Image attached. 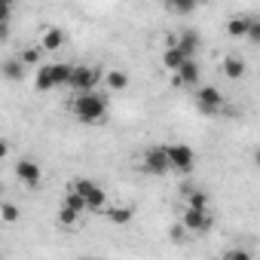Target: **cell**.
<instances>
[{
  "instance_id": "1",
  "label": "cell",
  "mask_w": 260,
  "mask_h": 260,
  "mask_svg": "<svg viewBox=\"0 0 260 260\" xmlns=\"http://www.w3.org/2000/svg\"><path fill=\"white\" fill-rule=\"evenodd\" d=\"M71 113H74V119L83 122V125H101V122L107 119V98H104L101 92H95V89L77 92L74 101H71Z\"/></svg>"
},
{
  "instance_id": "2",
  "label": "cell",
  "mask_w": 260,
  "mask_h": 260,
  "mask_svg": "<svg viewBox=\"0 0 260 260\" xmlns=\"http://www.w3.org/2000/svg\"><path fill=\"white\" fill-rule=\"evenodd\" d=\"M68 190H74V193L86 202L89 211H101V208H107V193H104V187L95 184V181H89V178H77V181H71Z\"/></svg>"
},
{
  "instance_id": "3",
  "label": "cell",
  "mask_w": 260,
  "mask_h": 260,
  "mask_svg": "<svg viewBox=\"0 0 260 260\" xmlns=\"http://www.w3.org/2000/svg\"><path fill=\"white\" fill-rule=\"evenodd\" d=\"M166 159H169V172L178 175H190L196 169V150L190 144H166Z\"/></svg>"
},
{
  "instance_id": "4",
  "label": "cell",
  "mask_w": 260,
  "mask_h": 260,
  "mask_svg": "<svg viewBox=\"0 0 260 260\" xmlns=\"http://www.w3.org/2000/svg\"><path fill=\"white\" fill-rule=\"evenodd\" d=\"M181 223H184L187 233L205 236V233L214 230V211H211V205H208V208H190V205H187L184 214H181Z\"/></svg>"
},
{
  "instance_id": "5",
  "label": "cell",
  "mask_w": 260,
  "mask_h": 260,
  "mask_svg": "<svg viewBox=\"0 0 260 260\" xmlns=\"http://www.w3.org/2000/svg\"><path fill=\"white\" fill-rule=\"evenodd\" d=\"M98 83H101V68H98V64H74V68H71L68 89H74V92H89V89H98Z\"/></svg>"
},
{
  "instance_id": "6",
  "label": "cell",
  "mask_w": 260,
  "mask_h": 260,
  "mask_svg": "<svg viewBox=\"0 0 260 260\" xmlns=\"http://www.w3.org/2000/svg\"><path fill=\"white\" fill-rule=\"evenodd\" d=\"M223 107H226V98H223L220 89H214V86H199L196 89V110L202 116H217Z\"/></svg>"
},
{
  "instance_id": "7",
  "label": "cell",
  "mask_w": 260,
  "mask_h": 260,
  "mask_svg": "<svg viewBox=\"0 0 260 260\" xmlns=\"http://www.w3.org/2000/svg\"><path fill=\"white\" fill-rule=\"evenodd\" d=\"M141 172L144 175H153V178H162L169 172V159H166V144H153L141 153Z\"/></svg>"
},
{
  "instance_id": "8",
  "label": "cell",
  "mask_w": 260,
  "mask_h": 260,
  "mask_svg": "<svg viewBox=\"0 0 260 260\" xmlns=\"http://www.w3.org/2000/svg\"><path fill=\"white\" fill-rule=\"evenodd\" d=\"M16 181H19L25 190H37V187L43 184V169H40V162L31 159V156H22V159L16 162Z\"/></svg>"
},
{
  "instance_id": "9",
  "label": "cell",
  "mask_w": 260,
  "mask_h": 260,
  "mask_svg": "<svg viewBox=\"0 0 260 260\" xmlns=\"http://www.w3.org/2000/svg\"><path fill=\"white\" fill-rule=\"evenodd\" d=\"M86 211H89V208H86V202H83L74 190H68V193H64V199H61V208H58V223L71 230V226L86 214Z\"/></svg>"
},
{
  "instance_id": "10",
  "label": "cell",
  "mask_w": 260,
  "mask_h": 260,
  "mask_svg": "<svg viewBox=\"0 0 260 260\" xmlns=\"http://www.w3.org/2000/svg\"><path fill=\"white\" fill-rule=\"evenodd\" d=\"M175 83H178V86H187V89L199 86V83H202L199 61H196V58H184V61H181V68L175 71Z\"/></svg>"
},
{
  "instance_id": "11",
  "label": "cell",
  "mask_w": 260,
  "mask_h": 260,
  "mask_svg": "<svg viewBox=\"0 0 260 260\" xmlns=\"http://www.w3.org/2000/svg\"><path fill=\"white\" fill-rule=\"evenodd\" d=\"M64 43H68V31L58 28V25H49V28L40 31V43H37V46H40L43 52H58Z\"/></svg>"
},
{
  "instance_id": "12",
  "label": "cell",
  "mask_w": 260,
  "mask_h": 260,
  "mask_svg": "<svg viewBox=\"0 0 260 260\" xmlns=\"http://www.w3.org/2000/svg\"><path fill=\"white\" fill-rule=\"evenodd\" d=\"M169 43H172L184 58H196V52H199V34H196V31H181L178 37H169Z\"/></svg>"
},
{
  "instance_id": "13",
  "label": "cell",
  "mask_w": 260,
  "mask_h": 260,
  "mask_svg": "<svg viewBox=\"0 0 260 260\" xmlns=\"http://www.w3.org/2000/svg\"><path fill=\"white\" fill-rule=\"evenodd\" d=\"M104 217H107L113 226H125V223H132L135 208H132V205H110V208L104 211Z\"/></svg>"
},
{
  "instance_id": "14",
  "label": "cell",
  "mask_w": 260,
  "mask_h": 260,
  "mask_svg": "<svg viewBox=\"0 0 260 260\" xmlns=\"http://www.w3.org/2000/svg\"><path fill=\"white\" fill-rule=\"evenodd\" d=\"M220 71H223V77H226V80H242V77H245V71H248V64H245V58H239V55H223Z\"/></svg>"
},
{
  "instance_id": "15",
  "label": "cell",
  "mask_w": 260,
  "mask_h": 260,
  "mask_svg": "<svg viewBox=\"0 0 260 260\" xmlns=\"http://www.w3.org/2000/svg\"><path fill=\"white\" fill-rule=\"evenodd\" d=\"M71 61H52L49 64V74H52V86L55 89H64L68 86V80H71Z\"/></svg>"
},
{
  "instance_id": "16",
  "label": "cell",
  "mask_w": 260,
  "mask_h": 260,
  "mask_svg": "<svg viewBox=\"0 0 260 260\" xmlns=\"http://www.w3.org/2000/svg\"><path fill=\"white\" fill-rule=\"evenodd\" d=\"M0 74H4V80H10V83H19V80L25 77V64L19 61V55H16V58H4Z\"/></svg>"
},
{
  "instance_id": "17",
  "label": "cell",
  "mask_w": 260,
  "mask_h": 260,
  "mask_svg": "<svg viewBox=\"0 0 260 260\" xmlns=\"http://www.w3.org/2000/svg\"><path fill=\"white\" fill-rule=\"evenodd\" d=\"M181 193H184V202H187L190 208H208V205H211V199H208V196H205L202 190H193V187H184Z\"/></svg>"
},
{
  "instance_id": "18",
  "label": "cell",
  "mask_w": 260,
  "mask_h": 260,
  "mask_svg": "<svg viewBox=\"0 0 260 260\" xmlns=\"http://www.w3.org/2000/svg\"><path fill=\"white\" fill-rule=\"evenodd\" d=\"M34 89L37 92H52V74H49V64H37V77H34Z\"/></svg>"
},
{
  "instance_id": "19",
  "label": "cell",
  "mask_w": 260,
  "mask_h": 260,
  "mask_svg": "<svg viewBox=\"0 0 260 260\" xmlns=\"http://www.w3.org/2000/svg\"><path fill=\"white\" fill-rule=\"evenodd\" d=\"M101 77H104V83H107L110 92H122V89L128 86V74H122V71H107V74H101Z\"/></svg>"
},
{
  "instance_id": "20",
  "label": "cell",
  "mask_w": 260,
  "mask_h": 260,
  "mask_svg": "<svg viewBox=\"0 0 260 260\" xmlns=\"http://www.w3.org/2000/svg\"><path fill=\"white\" fill-rule=\"evenodd\" d=\"M22 217V208L16 202H7V199H0V220L4 223H16Z\"/></svg>"
},
{
  "instance_id": "21",
  "label": "cell",
  "mask_w": 260,
  "mask_h": 260,
  "mask_svg": "<svg viewBox=\"0 0 260 260\" xmlns=\"http://www.w3.org/2000/svg\"><path fill=\"white\" fill-rule=\"evenodd\" d=\"M248 19H251V16H233V19L226 22V34L236 37V40H242V37H245V28H248Z\"/></svg>"
},
{
  "instance_id": "22",
  "label": "cell",
  "mask_w": 260,
  "mask_h": 260,
  "mask_svg": "<svg viewBox=\"0 0 260 260\" xmlns=\"http://www.w3.org/2000/svg\"><path fill=\"white\" fill-rule=\"evenodd\" d=\"M181 61H184V55H181V52H178V49H175V46L169 43V46H166V52H162V68L175 74V71L181 68Z\"/></svg>"
},
{
  "instance_id": "23",
  "label": "cell",
  "mask_w": 260,
  "mask_h": 260,
  "mask_svg": "<svg viewBox=\"0 0 260 260\" xmlns=\"http://www.w3.org/2000/svg\"><path fill=\"white\" fill-rule=\"evenodd\" d=\"M162 4L169 7V10H175V13H181V16H190L196 7H199V0H162Z\"/></svg>"
},
{
  "instance_id": "24",
  "label": "cell",
  "mask_w": 260,
  "mask_h": 260,
  "mask_svg": "<svg viewBox=\"0 0 260 260\" xmlns=\"http://www.w3.org/2000/svg\"><path fill=\"white\" fill-rule=\"evenodd\" d=\"M40 52H43L40 46H28V49H22V52H19V61H22L25 68H31V64H40Z\"/></svg>"
},
{
  "instance_id": "25",
  "label": "cell",
  "mask_w": 260,
  "mask_h": 260,
  "mask_svg": "<svg viewBox=\"0 0 260 260\" xmlns=\"http://www.w3.org/2000/svg\"><path fill=\"white\" fill-rule=\"evenodd\" d=\"M242 40H248L251 46H257V43H260V22H257L254 16L248 19V28H245V37H242Z\"/></svg>"
},
{
  "instance_id": "26",
  "label": "cell",
  "mask_w": 260,
  "mask_h": 260,
  "mask_svg": "<svg viewBox=\"0 0 260 260\" xmlns=\"http://www.w3.org/2000/svg\"><path fill=\"white\" fill-rule=\"evenodd\" d=\"M13 10H16V7H7V4H0V22H13Z\"/></svg>"
},
{
  "instance_id": "27",
  "label": "cell",
  "mask_w": 260,
  "mask_h": 260,
  "mask_svg": "<svg viewBox=\"0 0 260 260\" xmlns=\"http://www.w3.org/2000/svg\"><path fill=\"white\" fill-rule=\"evenodd\" d=\"M10 34H13L10 22H0V43H7V40H10Z\"/></svg>"
},
{
  "instance_id": "28",
  "label": "cell",
  "mask_w": 260,
  "mask_h": 260,
  "mask_svg": "<svg viewBox=\"0 0 260 260\" xmlns=\"http://www.w3.org/2000/svg\"><path fill=\"white\" fill-rule=\"evenodd\" d=\"M184 236H187V230H184V223H175V226H172V239H175V242H181Z\"/></svg>"
},
{
  "instance_id": "29",
  "label": "cell",
  "mask_w": 260,
  "mask_h": 260,
  "mask_svg": "<svg viewBox=\"0 0 260 260\" xmlns=\"http://www.w3.org/2000/svg\"><path fill=\"white\" fill-rule=\"evenodd\" d=\"M223 257H233V260H251V254H248V251H226Z\"/></svg>"
},
{
  "instance_id": "30",
  "label": "cell",
  "mask_w": 260,
  "mask_h": 260,
  "mask_svg": "<svg viewBox=\"0 0 260 260\" xmlns=\"http://www.w3.org/2000/svg\"><path fill=\"white\" fill-rule=\"evenodd\" d=\"M7 153H10V144H7L4 138H0V159H7Z\"/></svg>"
},
{
  "instance_id": "31",
  "label": "cell",
  "mask_w": 260,
  "mask_h": 260,
  "mask_svg": "<svg viewBox=\"0 0 260 260\" xmlns=\"http://www.w3.org/2000/svg\"><path fill=\"white\" fill-rule=\"evenodd\" d=\"M0 4H7V7H16V4H19V0H0Z\"/></svg>"
},
{
  "instance_id": "32",
  "label": "cell",
  "mask_w": 260,
  "mask_h": 260,
  "mask_svg": "<svg viewBox=\"0 0 260 260\" xmlns=\"http://www.w3.org/2000/svg\"><path fill=\"white\" fill-rule=\"evenodd\" d=\"M4 190H7V187H4V184H0V199H4Z\"/></svg>"
},
{
  "instance_id": "33",
  "label": "cell",
  "mask_w": 260,
  "mask_h": 260,
  "mask_svg": "<svg viewBox=\"0 0 260 260\" xmlns=\"http://www.w3.org/2000/svg\"><path fill=\"white\" fill-rule=\"evenodd\" d=\"M199 4H205V0H199Z\"/></svg>"
}]
</instances>
